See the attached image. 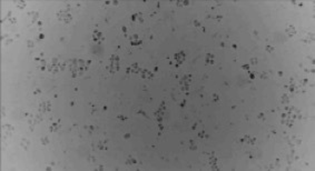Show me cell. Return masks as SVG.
I'll use <instances>...</instances> for the list:
<instances>
[{"label":"cell","mask_w":315,"mask_h":171,"mask_svg":"<svg viewBox=\"0 0 315 171\" xmlns=\"http://www.w3.org/2000/svg\"><path fill=\"white\" fill-rule=\"evenodd\" d=\"M64 68H66V65L62 61H60L59 59H57V58H54L51 60L50 65L48 66V70L50 72H52V73H58L59 71H61Z\"/></svg>","instance_id":"2"},{"label":"cell","mask_w":315,"mask_h":171,"mask_svg":"<svg viewBox=\"0 0 315 171\" xmlns=\"http://www.w3.org/2000/svg\"><path fill=\"white\" fill-rule=\"evenodd\" d=\"M93 39L95 40V41H97V42H99L100 40H103L104 39V36H103V34L100 32V31H94V34H93Z\"/></svg>","instance_id":"6"},{"label":"cell","mask_w":315,"mask_h":171,"mask_svg":"<svg viewBox=\"0 0 315 171\" xmlns=\"http://www.w3.org/2000/svg\"><path fill=\"white\" fill-rule=\"evenodd\" d=\"M6 132H7V138H8L9 136H11L12 133H13V128L9 125H3L2 127V133H6Z\"/></svg>","instance_id":"5"},{"label":"cell","mask_w":315,"mask_h":171,"mask_svg":"<svg viewBox=\"0 0 315 171\" xmlns=\"http://www.w3.org/2000/svg\"><path fill=\"white\" fill-rule=\"evenodd\" d=\"M50 130L51 131H54V132H56V131H58V130H60V122H54L52 125H50Z\"/></svg>","instance_id":"7"},{"label":"cell","mask_w":315,"mask_h":171,"mask_svg":"<svg viewBox=\"0 0 315 171\" xmlns=\"http://www.w3.org/2000/svg\"><path fill=\"white\" fill-rule=\"evenodd\" d=\"M56 16H57V19H58L59 21H61V22H64V23H70L71 22V20H72L71 13H70L68 10H66V9H60V10H58L57 13H56Z\"/></svg>","instance_id":"3"},{"label":"cell","mask_w":315,"mask_h":171,"mask_svg":"<svg viewBox=\"0 0 315 171\" xmlns=\"http://www.w3.org/2000/svg\"><path fill=\"white\" fill-rule=\"evenodd\" d=\"M88 65H89V61H86L82 58H75L69 61L68 69L74 77H79L87 71Z\"/></svg>","instance_id":"1"},{"label":"cell","mask_w":315,"mask_h":171,"mask_svg":"<svg viewBox=\"0 0 315 171\" xmlns=\"http://www.w3.org/2000/svg\"><path fill=\"white\" fill-rule=\"evenodd\" d=\"M50 109H51V106L49 102H41L39 104V111L40 112H48V111H50Z\"/></svg>","instance_id":"4"},{"label":"cell","mask_w":315,"mask_h":171,"mask_svg":"<svg viewBox=\"0 0 315 171\" xmlns=\"http://www.w3.org/2000/svg\"><path fill=\"white\" fill-rule=\"evenodd\" d=\"M47 138H44V140L41 139V142H44V143H48V140H46Z\"/></svg>","instance_id":"8"}]
</instances>
